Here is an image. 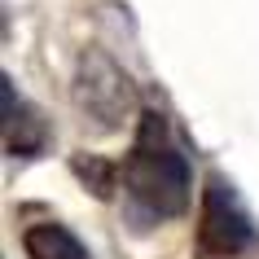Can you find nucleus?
Segmentation results:
<instances>
[{"label": "nucleus", "mask_w": 259, "mask_h": 259, "mask_svg": "<svg viewBox=\"0 0 259 259\" xmlns=\"http://www.w3.org/2000/svg\"><path fill=\"white\" fill-rule=\"evenodd\" d=\"M70 101L93 132H119L137 110V88L106 49H83L70 75Z\"/></svg>", "instance_id": "f03ea898"}, {"label": "nucleus", "mask_w": 259, "mask_h": 259, "mask_svg": "<svg viewBox=\"0 0 259 259\" xmlns=\"http://www.w3.org/2000/svg\"><path fill=\"white\" fill-rule=\"evenodd\" d=\"M123 189L154 220H171L189 206V163L171 145L167 119L158 110H141L132 154L123 158Z\"/></svg>", "instance_id": "f257e3e1"}, {"label": "nucleus", "mask_w": 259, "mask_h": 259, "mask_svg": "<svg viewBox=\"0 0 259 259\" xmlns=\"http://www.w3.org/2000/svg\"><path fill=\"white\" fill-rule=\"evenodd\" d=\"M75 176L93 180L97 198H110V189H114V171H110L101 158H93V154H75Z\"/></svg>", "instance_id": "423d86ee"}, {"label": "nucleus", "mask_w": 259, "mask_h": 259, "mask_svg": "<svg viewBox=\"0 0 259 259\" xmlns=\"http://www.w3.org/2000/svg\"><path fill=\"white\" fill-rule=\"evenodd\" d=\"M250 237H255V229H250L246 211L237 206L233 189L220 176H206L202 211H198V246H202V255L233 259V255H242L246 246H250Z\"/></svg>", "instance_id": "7ed1b4c3"}, {"label": "nucleus", "mask_w": 259, "mask_h": 259, "mask_svg": "<svg viewBox=\"0 0 259 259\" xmlns=\"http://www.w3.org/2000/svg\"><path fill=\"white\" fill-rule=\"evenodd\" d=\"M0 97H5V154L9 158H35L49 145V123L31 101L14 93V79L0 75Z\"/></svg>", "instance_id": "20e7f679"}, {"label": "nucleus", "mask_w": 259, "mask_h": 259, "mask_svg": "<svg viewBox=\"0 0 259 259\" xmlns=\"http://www.w3.org/2000/svg\"><path fill=\"white\" fill-rule=\"evenodd\" d=\"M22 250H27V259H93L79 237L70 229H62V224H53V220L49 224H31L22 233Z\"/></svg>", "instance_id": "39448f33"}]
</instances>
